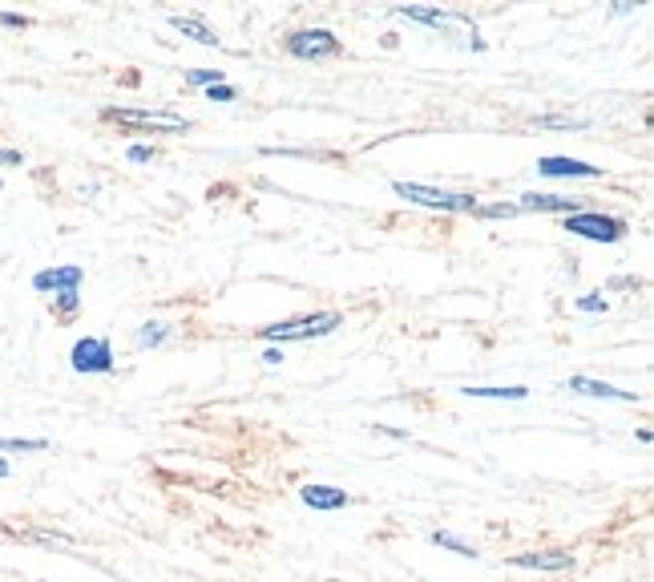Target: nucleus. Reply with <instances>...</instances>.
Returning a JSON list of instances; mask_svg holds the SVG:
<instances>
[{
	"instance_id": "10",
	"label": "nucleus",
	"mask_w": 654,
	"mask_h": 582,
	"mask_svg": "<svg viewBox=\"0 0 654 582\" xmlns=\"http://www.w3.org/2000/svg\"><path fill=\"white\" fill-rule=\"evenodd\" d=\"M81 279H85V271L77 263H61V267L37 271L33 275V291H41V296H49V291H53V296H57V291H77Z\"/></svg>"
},
{
	"instance_id": "13",
	"label": "nucleus",
	"mask_w": 654,
	"mask_h": 582,
	"mask_svg": "<svg viewBox=\"0 0 654 582\" xmlns=\"http://www.w3.org/2000/svg\"><path fill=\"white\" fill-rule=\"evenodd\" d=\"M392 13H396V17H408V21H420V25H428V29L469 25V17H461V13H445V9H424V5H396Z\"/></svg>"
},
{
	"instance_id": "23",
	"label": "nucleus",
	"mask_w": 654,
	"mask_h": 582,
	"mask_svg": "<svg viewBox=\"0 0 654 582\" xmlns=\"http://www.w3.org/2000/svg\"><path fill=\"white\" fill-rule=\"evenodd\" d=\"M154 154H158V150H154V146H146V142H134V146L126 150V158H130V162H138V166H142V162H154Z\"/></svg>"
},
{
	"instance_id": "15",
	"label": "nucleus",
	"mask_w": 654,
	"mask_h": 582,
	"mask_svg": "<svg viewBox=\"0 0 654 582\" xmlns=\"http://www.w3.org/2000/svg\"><path fill=\"white\" fill-rule=\"evenodd\" d=\"M465 397H473V401H525L529 397V388L525 384H505V388H481V384H469V388H461Z\"/></svg>"
},
{
	"instance_id": "29",
	"label": "nucleus",
	"mask_w": 654,
	"mask_h": 582,
	"mask_svg": "<svg viewBox=\"0 0 654 582\" xmlns=\"http://www.w3.org/2000/svg\"><path fill=\"white\" fill-rule=\"evenodd\" d=\"M9 473H13V469H9V461H5V457H0V481H5Z\"/></svg>"
},
{
	"instance_id": "21",
	"label": "nucleus",
	"mask_w": 654,
	"mask_h": 582,
	"mask_svg": "<svg viewBox=\"0 0 654 582\" xmlns=\"http://www.w3.org/2000/svg\"><path fill=\"white\" fill-rule=\"evenodd\" d=\"M227 73L223 69H190L186 73V85H198V89H210V85H223Z\"/></svg>"
},
{
	"instance_id": "12",
	"label": "nucleus",
	"mask_w": 654,
	"mask_h": 582,
	"mask_svg": "<svg viewBox=\"0 0 654 582\" xmlns=\"http://www.w3.org/2000/svg\"><path fill=\"white\" fill-rule=\"evenodd\" d=\"M566 388L570 393H582V397H598V401H638V393H626V388H614V384L594 380V376H570Z\"/></svg>"
},
{
	"instance_id": "4",
	"label": "nucleus",
	"mask_w": 654,
	"mask_h": 582,
	"mask_svg": "<svg viewBox=\"0 0 654 582\" xmlns=\"http://www.w3.org/2000/svg\"><path fill=\"white\" fill-rule=\"evenodd\" d=\"M105 122H118L130 130H150V134H186L194 122L174 114V110H105Z\"/></svg>"
},
{
	"instance_id": "19",
	"label": "nucleus",
	"mask_w": 654,
	"mask_h": 582,
	"mask_svg": "<svg viewBox=\"0 0 654 582\" xmlns=\"http://www.w3.org/2000/svg\"><path fill=\"white\" fill-rule=\"evenodd\" d=\"M0 449H9V453H41L49 449L45 437H0Z\"/></svg>"
},
{
	"instance_id": "14",
	"label": "nucleus",
	"mask_w": 654,
	"mask_h": 582,
	"mask_svg": "<svg viewBox=\"0 0 654 582\" xmlns=\"http://www.w3.org/2000/svg\"><path fill=\"white\" fill-rule=\"evenodd\" d=\"M170 25H174L182 37H190V41H198V45H206V49H218V33H214L202 17H182V13H174Z\"/></svg>"
},
{
	"instance_id": "8",
	"label": "nucleus",
	"mask_w": 654,
	"mask_h": 582,
	"mask_svg": "<svg viewBox=\"0 0 654 582\" xmlns=\"http://www.w3.org/2000/svg\"><path fill=\"white\" fill-rule=\"evenodd\" d=\"M537 174H545V178H602L606 170L590 166L582 158H570V154H545V158H537Z\"/></svg>"
},
{
	"instance_id": "17",
	"label": "nucleus",
	"mask_w": 654,
	"mask_h": 582,
	"mask_svg": "<svg viewBox=\"0 0 654 582\" xmlns=\"http://www.w3.org/2000/svg\"><path fill=\"white\" fill-rule=\"evenodd\" d=\"M77 312H81V291H57V296H53V316L61 324H69V320H77Z\"/></svg>"
},
{
	"instance_id": "26",
	"label": "nucleus",
	"mask_w": 654,
	"mask_h": 582,
	"mask_svg": "<svg viewBox=\"0 0 654 582\" xmlns=\"http://www.w3.org/2000/svg\"><path fill=\"white\" fill-rule=\"evenodd\" d=\"M0 25H5V29H29V17H21V13H0Z\"/></svg>"
},
{
	"instance_id": "28",
	"label": "nucleus",
	"mask_w": 654,
	"mask_h": 582,
	"mask_svg": "<svg viewBox=\"0 0 654 582\" xmlns=\"http://www.w3.org/2000/svg\"><path fill=\"white\" fill-rule=\"evenodd\" d=\"M263 360H267V364H283V348H267Z\"/></svg>"
},
{
	"instance_id": "27",
	"label": "nucleus",
	"mask_w": 654,
	"mask_h": 582,
	"mask_svg": "<svg viewBox=\"0 0 654 582\" xmlns=\"http://www.w3.org/2000/svg\"><path fill=\"white\" fill-rule=\"evenodd\" d=\"M25 154L21 150H9V146H0V166H21Z\"/></svg>"
},
{
	"instance_id": "25",
	"label": "nucleus",
	"mask_w": 654,
	"mask_h": 582,
	"mask_svg": "<svg viewBox=\"0 0 654 582\" xmlns=\"http://www.w3.org/2000/svg\"><path fill=\"white\" fill-rule=\"evenodd\" d=\"M537 126H562V130H582V118H537Z\"/></svg>"
},
{
	"instance_id": "11",
	"label": "nucleus",
	"mask_w": 654,
	"mask_h": 582,
	"mask_svg": "<svg viewBox=\"0 0 654 582\" xmlns=\"http://www.w3.org/2000/svg\"><path fill=\"white\" fill-rule=\"evenodd\" d=\"M574 550H529V554H513L509 566L517 570H574Z\"/></svg>"
},
{
	"instance_id": "2",
	"label": "nucleus",
	"mask_w": 654,
	"mask_h": 582,
	"mask_svg": "<svg viewBox=\"0 0 654 582\" xmlns=\"http://www.w3.org/2000/svg\"><path fill=\"white\" fill-rule=\"evenodd\" d=\"M336 328H344V316H340V312H311V316H295V320H283V324L259 328V340L283 348V344H295V340H319V336H332Z\"/></svg>"
},
{
	"instance_id": "18",
	"label": "nucleus",
	"mask_w": 654,
	"mask_h": 582,
	"mask_svg": "<svg viewBox=\"0 0 654 582\" xmlns=\"http://www.w3.org/2000/svg\"><path fill=\"white\" fill-rule=\"evenodd\" d=\"M432 546L453 550V554H461V558H477V546H469L465 538H457V534H449V530H436V534H432Z\"/></svg>"
},
{
	"instance_id": "3",
	"label": "nucleus",
	"mask_w": 654,
	"mask_h": 582,
	"mask_svg": "<svg viewBox=\"0 0 654 582\" xmlns=\"http://www.w3.org/2000/svg\"><path fill=\"white\" fill-rule=\"evenodd\" d=\"M562 227H566L570 235H578V239H590V243H622L626 231H630L626 219H618V215H602V211H590V207L578 211V215H566Z\"/></svg>"
},
{
	"instance_id": "6",
	"label": "nucleus",
	"mask_w": 654,
	"mask_h": 582,
	"mask_svg": "<svg viewBox=\"0 0 654 582\" xmlns=\"http://www.w3.org/2000/svg\"><path fill=\"white\" fill-rule=\"evenodd\" d=\"M283 49L299 61H323V57H340L344 41L332 29H295L283 37Z\"/></svg>"
},
{
	"instance_id": "22",
	"label": "nucleus",
	"mask_w": 654,
	"mask_h": 582,
	"mask_svg": "<svg viewBox=\"0 0 654 582\" xmlns=\"http://www.w3.org/2000/svg\"><path fill=\"white\" fill-rule=\"evenodd\" d=\"M473 215H477V219H513V215H521V211H517V203H493V207H477Z\"/></svg>"
},
{
	"instance_id": "16",
	"label": "nucleus",
	"mask_w": 654,
	"mask_h": 582,
	"mask_svg": "<svg viewBox=\"0 0 654 582\" xmlns=\"http://www.w3.org/2000/svg\"><path fill=\"white\" fill-rule=\"evenodd\" d=\"M174 336V324H166V320H146L142 328H138V348H158V344H166Z\"/></svg>"
},
{
	"instance_id": "9",
	"label": "nucleus",
	"mask_w": 654,
	"mask_h": 582,
	"mask_svg": "<svg viewBox=\"0 0 654 582\" xmlns=\"http://www.w3.org/2000/svg\"><path fill=\"white\" fill-rule=\"evenodd\" d=\"M299 498H303L307 510H319V514H336V510L352 506V494H348V490H340V485H323V481L303 485Z\"/></svg>"
},
{
	"instance_id": "24",
	"label": "nucleus",
	"mask_w": 654,
	"mask_h": 582,
	"mask_svg": "<svg viewBox=\"0 0 654 582\" xmlns=\"http://www.w3.org/2000/svg\"><path fill=\"white\" fill-rule=\"evenodd\" d=\"M206 97H210V102H235L239 93H235V85H227V81H223V85H210V89H206Z\"/></svg>"
},
{
	"instance_id": "7",
	"label": "nucleus",
	"mask_w": 654,
	"mask_h": 582,
	"mask_svg": "<svg viewBox=\"0 0 654 582\" xmlns=\"http://www.w3.org/2000/svg\"><path fill=\"white\" fill-rule=\"evenodd\" d=\"M517 211H537V215H578V211H586V199H574V194H537V190H529V194H521L517 199Z\"/></svg>"
},
{
	"instance_id": "5",
	"label": "nucleus",
	"mask_w": 654,
	"mask_h": 582,
	"mask_svg": "<svg viewBox=\"0 0 654 582\" xmlns=\"http://www.w3.org/2000/svg\"><path fill=\"white\" fill-rule=\"evenodd\" d=\"M69 364L81 376H109L118 368V356H114V344H109L105 336H81L69 348Z\"/></svg>"
},
{
	"instance_id": "1",
	"label": "nucleus",
	"mask_w": 654,
	"mask_h": 582,
	"mask_svg": "<svg viewBox=\"0 0 654 582\" xmlns=\"http://www.w3.org/2000/svg\"><path fill=\"white\" fill-rule=\"evenodd\" d=\"M392 194L404 199V203H416V207H428V211H449V215H473L481 207L477 194L436 190V186H424V182H392Z\"/></svg>"
},
{
	"instance_id": "20",
	"label": "nucleus",
	"mask_w": 654,
	"mask_h": 582,
	"mask_svg": "<svg viewBox=\"0 0 654 582\" xmlns=\"http://www.w3.org/2000/svg\"><path fill=\"white\" fill-rule=\"evenodd\" d=\"M574 308H578V312H586V316H606V312H610V304H606L602 291H586V296H578V300H574Z\"/></svg>"
}]
</instances>
